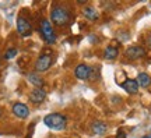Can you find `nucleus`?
I'll return each instance as SVG.
<instances>
[{"mask_svg": "<svg viewBox=\"0 0 151 138\" xmlns=\"http://www.w3.org/2000/svg\"><path fill=\"white\" fill-rule=\"evenodd\" d=\"M118 54H119V50L115 46H108V48L104 50V57L106 59V60H115V59L118 57Z\"/></svg>", "mask_w": 151, "mask_h": 138, "instance_id": "13", "label": "nucleus"}, {"mask_svg": "<svg viewBox=\"0 0 151 138\" xmlns=\"http://www.w3.org/2000/svg\"><path fill=\"white\" fill-rule=\"evenodd\" d=\"M91 130L94 134L97 135H102V134L106 133V124L102 122H94L91 126Z\"/></svg>", "mask_w": 151, "mask_h": 138, "instance_id": "12", "label": "nucleus"}, {"mask_svg": "<svg viewBox=\"0 0 151 138\" xmlns=\"http://www.w3.org/2000/svg\"><path fill=\"white\" fill-rule=\"evenodd\" d=\"M17 31L21 36L27 38L32 34V27H31V22L28 21L27 18L24 17H18L17 18Z\"/></svg>", "mask_w": 151, "mask_h": 138, "instance_id": "5", "label": "nucleus"}, {"mask_svg": "<svg viewBox=\"0 0 151 138\" xmlns=\"http://www.w3.org/2000/svg\"><path fill=\"white\" fill-rule=\"evenodd\" d=\"M122 88H123L127 94L134 95V94H137V91H139V84H137L136 80H126L123 84H122Z\"/></svg>", "mask_w": 151, "mask_h": 138, "instance_id": "10", "label": "nucleus"}, {"mask_svg": "<svg viewBox=\"0 0 151 138\" xmlns=\"http://www.w3.org/2000/svg\"><path fill=\"white\" fill-rule=\"evenodd\" d=\"M116 138H126V133H124V131H119Z\"/></svg>", "mask_w": 151, "mask_h": 138, "instance_id": "17", "label": "nucleus"}, {"mask_svg": "<svg viewBox=\"0 0 151 138\" xmlns=\"http://www.w3.org/2000/svg\"><path fill=\"white\" fill-rule=\"evenodd\" d=\"M43 123L45 126L52 130H56V131H62L66 128V124H67V119L66 116L60 114V113H50L48 116H45L43 119Z\"/></svg>", "mask_w": 151, "mask_h": 138, "instance_id": "1", "label": "nucleus"}, {"mask_svg": "<svg viewBox=\"0 0 151 138\" xmlns=\"http://www.w3.org/2000/svg\"><path fill=\"white\" fill-rule=\"evenodd\" d=\"M143 138H151V135H146V137H143Z\"/></svg>", "mask_w": 151, "mask_h": 138, "instance_id": "20", "label": "nucleus"}, {"mask_svg": "<svg viewBox=\"0 0 151 138\" xmlns=\"http://www.w3.org/2000/svg\"><path fill=\"white\" fill-rule=\"evenodd\" d=\"M83 16L86 17L87 20H90V21H97L98 18H99V14H98V11L94 7H84Z\"/></svg>", "mask_w": 151, "mask_h": 138, "instance_id": "11", "label": "nucleus"}, {"mask_svg": "<svg viewBox=\"0 0 151 138\" xmlns=\"http://www.w3.org/2000/svg\"><path fill=\"white\" fill-rule=\"evenodd\" d=\"M124 54H126V57L129 59V60H137V59H141L146 54V50H144V48H141V46H130L124 52Z\"/></svg>", "mask_w": 151, "mask_h": 138, "instance_id": "6", "label": "nucleus"}, {"mask_svg": "<svg viewBox=\"0 0 151 138\" xmlns=\"http://www.w3.org/2000/svg\"><path fill=\"white\" fill-rule=\"evenodd\" d=\"M50 20L53 22L55 25H58V27H63L66 25L69 20H70V14H69V11L66 10L65 7H62V6H55L52 11H50Z\"/></svg>", "mask_w": 151, "mask_h": 138, "instance_id": "2", "label": "nucleus"}, {"mask_svg": "<svg viewBox=\"0 0 151 138\" xmlns=\"http://www.w3.org/2000/svg\"><path fill=\"white\" fill-rule=\"evenodd\" d=\"M87 0H78V4H86Z\"/></svg>", "mask_w": 151, "mask_h": 138, "instance_id": "19", "label": "nucleus"}, {"mask_svg": "<svg viewBox=\"0 0 151 138\" xmlns=\"http://www.w3.org/2000/svg\"><path fill=\"white\" fill-rule=\"evenodd\" d=\"M90 73H91V67L87 66V64H78L74 70V74L78 80H88Z\"/></svg>", "mask_w": 151, "mask_h": 138, "instance_id": "7", "label": "nucleus"}, {"mask_svg": "<svg viewBox=\"0 0 151 138\" xmlns=\"http://www.w3.org/2000/svg\"><path fill=\"white\" fill-rule=\"evenodd\" d=\"M0 113H1V112H0Z\"/></svg>", "mask_w": 151, "mask_h": 138, "instance_id": "21", "label": "nucleus"}, {"mask_svg": "<svg viewBox=\"0 0 151 138\" xmlns=\"http://www.w3.org/2000/svg\"><path fill=\"white\" fill-rule=\"evenodd\" d=\"M147 45H148V46H151V34L148 35V38H147Z\"/></svg>", "mask_w": 151, "mask_h": 138, "instance_id": "18", "label": "nucleus"}, {"mask_svg": "<svg viewBox=\"0 0 151 138\" xmlns=\"http://www.w3.org/2000/svg\"><path fill=\"white\" fill-rule=\"evenodd\" d=\"M27 78H28V81H29L32 85H35L37 88H42L43 87V80L37 74V73H29V74L27 75Z\"/></svg>", "mask_w": 151, "mask_h": 138, "instance_id": "15", "label": "nucleus"}, {"mask_svg": "<svg viewBox=\"0 0 151 138\" xmlns=\"http://www.w3.org/2000/svg\"><path fill=\"white\" fill-rule=\"evenodd\" d=\"M16 56H17V49H9V50L4 53V59H7V60L16 57Z\"/></svg>", "mask_w": 151, "mask_h": 138, "instance_id": "16", "label": "nucleus"}, {"mask_svg": "<svg viewBox=\"0 0 151 138\" xmlns=\"http://www.w3.org/2000/svg\"><path fill=\"white\" fill-rule=\"evenodd\" d=\"M137 84H139V87H143V88H147V87H150L151 84V78L150 75L146 74V73H140V74L137 75Z\"/></svg>", "mask_w": 151, "mask_h": 138, "instance_id": "14", "label": "nucleus"}, {"mask_svg": "<svg viewBox=\"0 0 151 138\" xmlns=\"http://www.w3.org/2000/svg\"><path fill=\"white\" fill-rule=\"evenodd\" d=\"M53 63V57H52V54H41L38 60L35 61V70H37L38 73H43V71H46L49 70V67L52 66Z\"/></svg>", "mask_w": 151, "mask_h": 138, "instance_id": "4", "label": "nucleus"}, {"mask_svg": "<svg viewBox=\"0 0 151 138\" xmlns=\"http://www.w3.org/2000/svg\"><path fill=\"white\" fill-rule=\"evenodd\" d=\"M13 113L18 119H27L28 114H29V109L24 103H14L13 105Z\"/></svg>", "mask_w": 151, "mask_h": 138, "instance_id": "8", "label": "nucleus"}, {"mask_svg": "<svg viewBox=\"0 0 151 138\" xmlns=\"http://www.w3.org/2000/svg\"><path fill=\"white\" fill-rule=\"evenodd\" d=\"M41 34H42V38L45 39V42L52 45V43L56 42V34L52 29V25L48 20H43L41 21Z\"/></svg>", "mask_w": 151, "mask_h": 138, "instance_id": "3", "label": "nucleus"}, {"mask_svg": "<svg viewBox=\"0 0 151 138\" xmlns=\"http://www.w3.org/2000/svg\"><path fill=\"white\" fill-rule=\"evenodd\" d=\"M45 98H46V92L45 89L42 88H37V89H34L31 94H29V101L35 103V105H39V103H42L45 101Z\"/></svg>", "mask_w": 151, "mask_h": 138, "instance_id": "9", "label": "nucleus"}]
</instances>
